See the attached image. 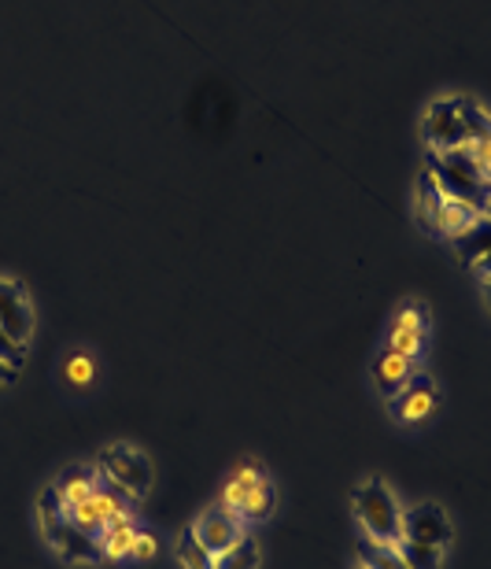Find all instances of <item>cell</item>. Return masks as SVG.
I'll list each match as a JSON object with an SVG mask.
<instances>
[{"label": "cell", "mask_w": 491, "mask_h": 569, "mask_svg": "<svg viewBox=\"0 0 491 569\" xmlns=\"http://www.w3.org/2000/svg\"><path fill=\"white\" fill-rule=\"evenodd\" d=\"M262 555H259V540L244 532L241 540L233 543V548H226L214 555V569H259Z\"/></svg>", "instance_id": "obj_22"}, {"label": "cell", "mask_w": 491, "mask_h": 569, "mask_svg": "<svg viewBox=\"0 0 491 569\" xmlns=\"http://www.w3.org/2000/svg\"><path fill=\"white\" fill-rule=\"evenodd\" d=\"M437 407H440L437 381H432V373L418 370L414 378H410L403 389L388 400V415H392L399 426H421L437 415Z\"/></svg>", "instance_id": "obj_7"}, {"label": "cell", "mask_w": 491, "mask_h": 569, "mask_svg": "<svg viewBox=\"0 0 491 569\" xmlns=\"http://www.w3.org/2000/svg\"><path fill=\"white\" fill-rule=\"evenodd\" d=\"M93 462L100 477L122 488L130 499H141L152 492L156 470H152V462H148V455L141 448H133V443H108V448H100Z\"/></svg>", "instance_id": "obj_4"}, {"label": "cell", "mask_w": 491, "mask_h": 569, "mask_svg": "<svg viewBox=\"0 0 491 569\" xmlns=\"http://www.w3.org/2000/svg\"><path fill=\"white\" fill-rule=\"evenodd\" d=\"M388 329L395 333H418V337H432V311L425 300H403L392 311V322Z\"/></svg>", "instance_id": "obj_19"}, {"label": "cell", "mask_w": 491, "mask_h": 569, "mask_svg": "<svg viewBox=\"0 0 491 569\" xmlns=\"http://www.w3.org/2000/svg\"><path fill=\"white\" fill-rule=\"evenodd\" d=\"M33 518H38L41 540L49 543V551L63 566H100V562H104V555H100L97 540L86 537L82 529L71 526V521L63 518V510L56 507L49 485H44L41 492H38V503H33Z\"/></svg>", "instance_id": "obj_1"}, {"label": "cell", "mask_w": 491, "mask_h": 569, "mask_svg": "<svg viewBox=\"0 0 491 569\" xmlns=\"http://www.w3.org/2000/svg\"><path fill=\"white\" fill-rule=\"evenodd\" d=\"M429 174L440 181V189L448 197H462L484 208L491 197V181L477 170L465 148H454V152H429Z\"/></svg>", "instance_id": "obj_3"}, {"label": "cell", "mask_w": 491, "mask_h": 569, "mask_svg": "<svg viewBox=\"0 0 491 569\" xmlns=\"http://www.w3.org/2000/svg\"><path fill=\"white\" fill-rule=\"evenodd\" d=\"M27 351L16 337H8L4 329H0V362H8V367H16L22 373V367H27Z\"/></svg>", "instance_id": "obj_26"}, {"label": "cell", "mask_w": 491, "mask_h": 569, "mask_svg": "<svg viewBox=\"0 0 491 569\" xmlns=\"http://www.w3.org/2000/svg\"><path fill=\"white\" fill-rule=\"evenodd\" d=\"M16 381H19V370L8 367V362H0V389H11Z\"/></svg>", "instance_id": "obj_29"}, {"label": "cell", "mask_w": 491, "mask_h": 569, "mask_svg": "<svg viewBox=\"0 0 491 569\" xmlns=\"http://www.w3.org/2000/svg\"><path fill=\"white\" fill-rule=\"evenodd\" d=\"M451 244H454V252L462 256L465 267L491 278V219L488 214H481V219H477L462 237H454Z\"/></svg>", "instance_id": "obj_14"}, {"label": "cell", "mask_w": 491, "mask_h": 569, "mask_svg": "<svg viewBox=\"0 0 491 569\" xmlns=\"http://www.w3.org/2000/svg\"><path fill=\"white\" fill-rule=\"evenodd\" d=\"M133 537H137V518L133 515H122V518L111 521V526L97 537V548H100V555H104V562H130Z\"/></svg>", "instance_id": "obj_17"}, {"label": "cell", "mask_w": 491, "mask_h": 569, "mask_svg": "<svg viewBox=\"0 0 491 569\" xmlns=\"http://www.w3.org/2000/svg\"><path fill=\"white\" fill-rule=\"evenodd\" d=\"M481 214H488V219H491V197H488V203H484V208H481Z\"/></svg>", "instance_id": "obj_31"}, {"label": "cell", "mask_w": 491, "mask_h": 569, "mask_svg": "<svg viewBox=\"0 0 491 569\" xmlns=\"http://www.w3.org/2000/svg\"><path fill=\"white\" fill-rule=\"evenodd\" d=\"M403 537L448 551L454 540V521L440 503H418V507L403 510Z\"/></svg>", "instance_id": "obj_10"}, {"label": "cell", "mask_w": 491, "mask_h": 569, "mask_svg": "<svg viewBox=\"0 0 491 569\" xmlns=\"http://www.w3.org/2000/svg\"><path fill=\"white\" fill-rule=\"evenodd\" d=\"M440 203H443V189L425 167L418 174V186H414V219L429 237H440Z\"/></svg>", "instance_id": "obj_15"}, {"label": "cell", "mask_w": 491, "mask_h": 569, "mask_svg": "<svg viewBox=\"0 0 491 569\" xmlns=\"http://www.w3.org/2000/svg\"><path fill=\"white\" fill-rule=\"evenodd\" d=\"M481 219V208L462 197H448L443 192V203H440V237H448V241H454V237H462L470 226Z\"/></svg>", "instance_id": "obj_18"}, {"label": "cell", "mask_w": 491, "mask_h": 569, "mask_svg": "<svg viewBox=\"0 0 491 569\" xmlns=\"http://www.w3.org/2000/svg\"><path fill=\"white\" fill-rule=\"evenodd\" d=\"M351 510H355L359 532L384 548H395L403 540V507H399L395 492L381 477H367L355 492H351Z\"/></svg>", "instance_id": "obj_2"}, {"label": "cell", "mask_w": 491, "mask_h": 569, "mask_svg": "<svg viewBox=\"0 0 491 569\" xmlns=\"http://www.w3.org/2000/svg\"><path fill=\"white\" fill-rule=\"evenodd\" d=\"M192 532H197V540L211 555H219L226 548H233V543L248 532V526L241 521V515H237V510L222 507V503H211V507L200 510L197 521H192Z\"/></svg>", "instance_id": "obj_9"}, {"label": "cell", "mask_w": 491, "mask_h": 569, "mask_svg": "<svg viewBox=\"0 0 491 569\" xmlns=\"http://www.w3.org/2000/svg\"><path fill=\"white\" fill-rule=\"evenodd\" d=\"M395 551H399V559H403L410 569H440L443 566V551L440 548H429V543H421V540H399L395 543Z\"/></svg>", "instance_id": "obj_25"}, {"label": "cell", "mask_w": 491, "mask_h": 569, "mask_svg": "<svg viewBox=\"0 0 491 569\" xmlns=\"http://www.w3.org/2000/svg\"><path fill=\"white\" fill-rule=\"evenodd\" d=\"M97 485H100L97 462H71V466H63V470L49 481V492L56 499V507L71 510L74 503H82V499L93 496Z\"/></svg>", "instance_id": "obj_12"}, {"label": "cell", "mask_w": 491, "mask_h": 569, "mask_svg": "<svg viewBox=\"0 0 491 569\" xmlns=\"http://www.w3.org/2000/svg\"><path fill=\"white\" fill-rule=\"evenodd\" d=\"M359 566L362 569H410L403 559H399L395 548H384V543H377L370 537L359 540Z\"/></svg>", "instance_id": "obj_23"}, {"label": "cell", "mask_w": 491, "mask_h": 569, "mask_svg": "<svg viewBox=\"0 0 491 569\" xmlns=\"http://www.w3.org/2000/svg\"><path fill=\"white\" fill-rule=\"evenodd\" d=\"M262 481H267V470H262V466H259L255 459L237 462V470H233L230 477H226V485H222V492H219V503L241 515V507H244L248 492H251L255 485H262Z\"/></svg>", "instance_id": "obj_16"}, {"label": "cell", "mask_w": 491, "mask_h": 569, "mask_svg": "<svg viewBox=\"0 0 491 569\" xmlns=\"http://www.w3.org/2000/svg\"><path fill=\"white\" fill-rule=\"evenodd\" d=\"M56 373H60V385L71 396H89L100 381V359L89 345H71L56 362Z\"/></svg>", "instance_id": "obj_11"}, {"label": "cell", "mask_w": 491, "mask_h": 569, "mask_svg": "<svg viewBox=\"0 0 491 569\" xmlns=\"http://www.w3.org/2000/svg\"><path fill=\"white\" fill-rule=\"evenodd\" d=\"M273 510H278V485L267 477V481L248 492L244 507H241V521L244 526H262V521L273 518Z\"/></svg>", "instance_id": "obj_20"}, {"label": "cell", "mask_w": 491, "mask_h": 569, "mask_svg": "<svg viewBox=\"0 0 491 569\" xmlns=\"http://www.w3.org/2000/svg\"><path fill=\"white\" fill-rule=\"evenodd\" d=\"M355 569H362V566H355Z\"/></svg>", "instance_id": "obj_32"}, {"label": "cell", "mask_w": 491, "mask_h": 569, "mask_svg": "<svg viewBox=\"0 0 491 569\" xmlns=\"http://www.w3.org/2000/svg\"><path fill=\"white\" fill-rule=\"evenodd\" d=\"M130 503H133V499L126 496L122 488H116L111 481H104V477H100L97 492L89 496V499H82V503H74L71 510H63V518L71 521V526L82 529L86 537H93V540H97L100 532H104L116 518L133 515Z\"/></svg>", "instance_id": "obj_5"}, {"label": "cell", "mask_w": 491, "mask_h": 569, "mask_svg": "<svg viewBox=\"0 0 491 569\" xmlns=\"http://www.w3.org/2000/svg\"><path fill=\"white\" fill-rule=\"evenodd\" d=\"M484 300H488V307H491V278H484Z\"/></svg>", "instance_id": "obj_30"}, {"label": "cell", "mask_w": 491, "mask_h": 569, "mask_svg": "<svg viewBox=\"0 0 491 569\" xmlns=\"http://www.w3.org/2000/svg\"><path fill=\"white\" fill-rule=\"evenodd\" d=\"M156 555H159V537H156V532L137 529V537H133V551H130V562H152Z\"/></svg>", "instance_id": "obj_27"}, {"label": "cell", "mask_w": 491, "mask_h": 569, "mask_svg": "<svg viewBox=\"0 0 491 569\" xmlns=\"http://www.w3.org/2000/svg\"><path fill=\"white\" fill-rule=\"evenodd\" d=\"M421 138H425L429 152H454V148L470 144L465 127H462L459 93L432 100V104L425 108V116H421Z\"/></svg>", "instance_id": "obj_6"}, {"label": "cell", "mask_w": 491, "mask_h": 569, "mask_svg": "<svg viewBox=\"0 0 491 569\" xmlns=\"http://www.w3.org/2000/svg\"><path fill=\"white\" fill-rule=\"evenodd\" d=\"M174 559H178L181 569H214V555L197 540V532H192V526H186V529L178 532V540H174Z\"/></svg>", "instance_id": "obj_21"}, {"label": "cell", "mask_w": 491, "mask_h": 569, "mask_svg": "<svg viewBox=\"0 0 491 569\" xmlns=\"http://www.w3.org/2000/svg\"><path fill=\"white\" fill-rule=\"evenodd\" d=\"M459 111H462V127H465V138L470 141H481L491 133V111L473 97H462L459 93Z\"/></svg>", "instance_id": "obj_24"}, {"label": "cell", "mask_w": 491, "mask_h": 569, "mask_svg": "<svg viewBox=\"0 0 491 569\" xmlns=\"http://www.w3.org/2000/svg\"><path fill=\"white\" fill-rule=\"evenodd\" d=\"M465 152H470L477 170H481V174L491 181V133H488V138H481V141H470V144H465Z\"/></svg>", "instance_id": "obj_28"}, {"label": "cell", "mask_w": 491, "mask_h": 569, "mask_svg": "<svg viewBox=\"0 0 491 569\" xmlns=\"http://www.w3.org/2000/svg\"><path fill=\"white\" fill-rule=\"evenodd\" d=\"M414 373H418V362L407 359V356H399V351H392L388 345L377 351L373 367H370L373 389H377V396H384V400H392V396L403 389V385L414 378Z\"/></svg>", "instance_id": "obj_13"}, {"label": "cell", "mask_w": 491, "mask_h": 569, "mask_svg": "<svg viewBox=\"0 0 491 569\" xmlns=\"http://www.w3.org/2000/svg\"><path fill=\"white\" fill-rule=\"evenodd\" d=\"M0 329L8 337H16L22 348H30L33 329H38V315H33L27 284L11 274H0Z\"/></svg>", "instance_id": "obj_8"}]
</instances>
